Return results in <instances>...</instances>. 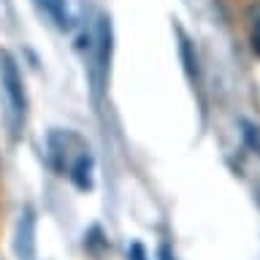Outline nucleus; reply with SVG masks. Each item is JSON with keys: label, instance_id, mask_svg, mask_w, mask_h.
Segmentation results:
<instances>
[{"label": "nucleus", "instance_id": "nucleus-1", "mask_svg": "<svg viewBox=\"0 0 260 260\" xmlns=\"http://www.w3.org/2000/svg\"><path fill=\"white\" fill-rule=\"evenodd\" d=\"M0 84L6 89L8 106H11L14 117L22 119L27 111V98H24V84H22V73L16 68L14 57L8 52H0Z\"/></svg>", "mask_w": 260, "mask_h": 260}, {"label": "nucleus", "instance_id": "nucleus-2", "mask_svg": "<svg viewBox=\"0 0 260 260\" xmlns=\"http://www.w3.org/2000/svg\"><path fill=\"white\" fill-rule=\"evenodd\" d=\"M16 255L19 260L36 257V217L30 209H24L19 225H16Z\"/></svg>", "mask_w": 260, "mask_h": 260}, {"label": "nucleus", "instance_id": "nucleus-3", "mask_svg": "<svg viewBox=\"0 0 260 260\" xmlns=\"http://www.w3.org/2000/svg\"><path fill=\"white\" fill-rule=\"evenodd\" d=\"M71 179L79 190H89V187H92V157H89L87 152L76 157V162H73V168H71Z\"/></svg>", "mask_w": 260, "mask_h": 260}, {"label": "nucleus", "instance_id": "nucleus-4", "mask_svg": "<svg viewBox=\"0 0 260 260\" xmlns=\"http://www.w3.org/2000/svg\"><path fill=\"white\" fill-rule=\"evenodd\" d=\"M46 8L52 11L54 22L60 24V27H71V14H68V6H65V0H44Z\"/></svg>", "mask_w": 260, "mask_h": 260}, {"label": "nucleus", "instance_id": "nucleus-5", "mask_svg": "<svg viewBox=\"0 0 260 260\" xmlns=\"http://www.w3.org/2000/svg\"><path fill=\"white\" fill-rule=\"evenodd\" d=\"M260 11V6H255ZM252 44H255V52H260V16H252Z\"/></svg>", "mask_w": 260, "mask_h": 260}, {"label": "nucleus", "instance_id": "nucleus-6", "mask_svg": "<svg viewBox=\"0 0 260 260\" xmlns=\"http://www.w3.org/2000/svg\"><path fill=\"white\" fill-rule=\"evenodd\" d=\"M127 257H130V260H146V252H144L141 244H133V247H130V252H127Z\"/></svg>", "mask_w": 260, "mask_h": 260}, {"label": "nucleus", "instance_id": "nucleus-7", "mask_svg": "<svg viewBox=\"0 0 260 260\" xmlns=\"http://www.w3.org/2000/svg\"><path fill=\"white\" fill-rule=\"evenodd\" d=\"M160 260H174V255H171L168 247H160Z\"/></svg>", "mask_w": 260, "mask_h": 260}]
</instances>
